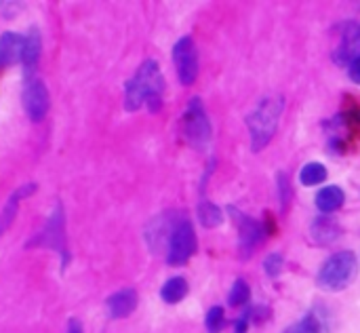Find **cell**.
Wrapping results in <instances>:
<instances>
[{"label": "cell", "instance_id": "6da1fadb", "mask_svg": "<svg viewBox=\"0 0 360 333\" xmlns=\"http://www.w3.org/2000/svg\"><path fill=\"white\" fill-rule=\"evenodd\" d=\"M162 93H165L162 72L154 59H148L139 65L137 74L124 87V108L129 112H135L146 103L150 112H156L162 106Z\"/></svg>", "mask_w": 360, "mask_h": 333}, {"label": "cell", "instance_id": "7a4b0ae2", "mask_svg": "<svg viewBox=\"0 0 360 333\" xmlns=\"http://www.w3.org/2000/svg\"><path fill=\"white\" fill-rule=\"evenodd\" d=\"M281 114H283V99L281 97H266L247 116V127L251 133L253 152L264 150L272 142V137L276 135V129H278Z\"/></svg>", "mask_w": 360, "mask_h": 333}, {"label": "cell", "instance_id": "3957f363", "mask_svg": "<svg viewBox=\"0 0 360 333\" xmlns=\"http://www.w3.org/2000/svg\"><path fill=\"white\" fill-rule=\"evenodd\" d=\"M359 275V258L352 251L333 253L319 272V287L325 291H344Z\"/></svg>", "mask_w": 360, "mask_h": 333}, {"label": "cell", "instance_id": "277c9868", "mask_svg": "<svg viewBox=\"0 0 360 333\" xmlns=\"http://www.w3.org/2000/svg\"><path fill=\"white\" fill-rule=\"evenodd\" d=\"M181 129L186 139L194 146V148H205L211 139V122L207 116V110L202 106V101L198 97H194L181 118Z\"/></svg>", "mask_w": 360, "mask_h": 333}, {"label": "cell", "instance_id": "5b68a950", "mask_svg": "<svg viewBox=\"0 0 360 333\" xmlns=\"http://www.w3.org/2000/svg\"><path fill=\"white\" fill-rule=\"evenodd\" d=\"M196 232L192 222L181 220L179 224H175L171 239H169V251H167V262L171 266H184L196 251Z\"/></svg>", "mask_w": 360, "mask_h": 333}, {"label": "cell", "instance_id": "8992f818", "mask_svg": "<svg viewBox=\"0 0 360 333\" xmlns=\"http://www.w3.org/2000/svg\"><path fill=\"white\" fill-rule=\"evenodd\" d=\"M173 61L181 84L190 87L198 78V51L190 36H184L173 46Z\"/></svg>", "mask_w": 360, "mask_h": 333}, {"label": "cell", "instance_id": "52a82bcc", "mask_svg": "<svg viewBox=\"0 0 360 333\" xmlns=\"http://www.w3.org/2000/svg\"><path fill=\"white\" fill-rule=\"evenodd\" d=\"M333 59L338 65H352L360 59V21H346L335 42Z\"/></svg>", "mask_w": 360, "mask_h": 333}, {"label": "cell", "instance_id": "ba28073f", "mask_svg": "<svg viewBox=\"0 0 360 333\" xmlns=\"http://www.w3.org/2000/svg\"><path fill=\"white\" fill-rule=\"evenodd\" d=\"M23 106H25L30 120L40 122L44 118V114L49 110V91L42 80H38V78L27 80V84L23 89Z\"/></svg>", "mask_w": 360, "mask_h": 333}, {"label": "cell", "instance_id": "9c48e42d", "mask_svg": "<svg viewBox=\"0 0 360 333\" xmlns=\"http://www.w3.org/2000/svg\"><path fill=\"white\" fill-rule=\"evenodd\" d=\"M236 224H238V237H240V251H245V256H249L262 239V226H259V222H255L243 213L236 215Z\"/></svg>", "mask_w": 360, "mask_h": 333}, {"label": "cell", "instance_id": "30bf717a", "mask_svg": "<svg viewBox=\"0 0 360 333\" xmlns=\"http://www.w3.org/2000/svg\"><path fill=\"white\" fill-rule=\"evenodd\" d=\"M137 308V291L135 289H122L108 300V313L112 319H124Z\"/></svg>", "mask_w": 360, "mask_h": 333}, {"label": "cell", "instance_id": "8fae6325", "mask_svg": "<svg viewBox=\"0 0 360 333\" xmlns=\"http://www.w3.org/2000/svg\"><path fill=\"white\" fill-rule=\"evenodd\" d=\"M23 44L25 38L15 34V32H6L0 36V68H6L15 61L21 59L23 55Z\"/></svg>", "mask_w": 360, "mask_h": 333}, {"label": "cell", "instance_id": "7c38bea8", "mask_svg": "<svg viewBox=\"0 0 360 333\" xmlns=\"http://www.w3.org/2000/svg\"><path fill=\"white\" fill-rule=\"evenodd\" d=\"M340 224L331 218V215H321L312 222L310 234L319 245H329L340 237Z\"/></svg>", "mask_w": 360, "mask_h": 333}, {"label": "cell", "instance_id": "4fadbf2b", "mask_svg": "<svg viewBox=\"0 0 360 333\" xmlns=\"http://www.w3.org/2000/svg\"><path fill=\"white\" fill-rule=\"evenodd\" d=\"M346 201V194L340 186H325L319 194H316V207L321 213L325 215H331L335 213L338 209H342Z\"/></svg>", "mask_w": 360, "mask_h": 333}, {"label": "cell", "instance_id": "5bb4252c", "mask_svg": "<svg viewBox=\"0 0 360 333\" xmlns=\"http://www.w3.org/2000/svg\"><path fill=\"white\" fill-rule=\"evenodd\" d=\"M190 287H188V281L184 277H175V279H169L162 289H160V298L167 302V304H179L186 296H188Z\"/></svg>", "mask_w": 360, "mask_h": 333}, {"label": "cell", "instance_id": "9a60e30c", "mask_svg": "<svg viewBox=\"0 0 360 333\" xmlns=\"http://www.w3.org/2000/svg\"><path fill=\"white\" fill-rule=\"evenodd\" d=\"M40 49H42V42H40V34L36 27L30 30L27 38H25V44H23V55H21V61L25 65H34L40 57Z\"/></svg>", "mask_w": 360, "mask_h": 333}, {"label": "cell", "instance_id": "2e32d148", "mask_svg": "<svg viewBox=\"0 0 360 333\" xmlns=\"http://www.w3.org/2000/svg\"><path fill=\"white\" fill-rule=\"evenodd\" d=\"M327 180V167L321 163H308L304 165V169L300 171V182L304 186H319Z\"/></svg>", "mask_w": 360, "mask_h": 333}, {"label": "cell", "instance_id": "e0dca14e", "mask_svg": "<svg viewBox=\"0 0 360 333\" xmlns=\"http://www.w3.org/2000/svg\"><path fill=\"white\" fill-rule=\"evenodd\" d=\"M198 218H200V222H202L205 228H217L224 222V211L217 205L205 201L198 207Z\"/></svg>", "mask_w": 360, "mask_h": 333}, {"label": "cell", "instance_id": "ac0fdd59", "mask_svg": "<svg viewBox=\"0 0 360 333\" xmlns=\"http://www.w3.org/2000/svg\"><path fill=\"white\" fill-rule=\"evenodd\" d=\"M251 300V289H249V285H247V281H243V279H238L234 285H232V289H230V296H228V304L230 306H245L247 302Z\"/></svg>", "mask_w": 360, "mask_h": 333}, {"label": "cell", "instance_id": "d6986e66", "mask_svg": "<svg viewBox=\"0 0 360 333\" xmlns=\"http://www.w3.org/2000/svg\"><path fill=\"white\" fill-rule=\"evenodd\" d=\"M285 333H323V325L316 315H306L300 323H295Z\"/></svg>", "mask_w": 360, "mask_h": 333}, {"label": "cell", "instance_id": "ffe728a7", "mask_svg": "<svg viewBox=\"0 0 360 333\" xmlns=\"http://www.w3.org/2000/svg\"><path fill=\"white\" fill-rule=\"evenodd\" d=\"M205 325H207V332L209 333H219L226 325V315H224V308L221 306H213L209 313H207V319H205Z\"/></svg>", "mask_w": 360, "mask_h": 333}, {"label": "cell", "instance_id": "44dd1931", "mask_svg": "<svg viewBox=\"0 0 360 333\" xmlns=\"http://www.w3.org/2000/svg\"><path fill=\"white\" fill-rule=\"evenodd\" d=\"M283 256L281 253H272V256H268L266 258V262H264V270L268 272V277H272V279H276L281 272H283Z\"/></svg>", "mask_w": 360, "mask_h": 333}, {"label": "cell", "instance_id": "7402d4cb", "mask_svg": "<svg viewBox=\"0 0 360 333\" xmlns=\"http://www.w3.org/2000/svg\"><path fill=\"white\" fill-rule=\"evenodd\" d=\"M276 184H278V188H281V201H283V205L287 207V201L291 199V192H289V188H287V177H285V173H278L276 175Z\"/></svg>", "mask_w": 360, "mask_h": 333}, {"label": "cell", "instance_id": "603a6c76", "mask_svg": "<svg viewBox=\"0 0 360 333\" xmlns=\"http://www.w3.org/2000/svg\"><path fill=\"white\" fill-rule=\"evenodd\" d=\"M249 317H251V313H245L240 319H238V323H236V329L234 333H247L249 332Z\"/></svg>", "mask_w": 360, "mask_h": 333}, {"label": "cell", "instance_id": "cb8c5ba5", "mask_svg": "<svg viewBox=\"0 0 360 333\" xmlns=\"http://www.w3.org/2000/svg\"><path fill=\"white\" fill-rule=\"evenodd\" d=\"M348 74H350V78H352L354 82H359L360 84V59H356V61L348 68Z\"/></svg>", "mask_w": 360, "mask_h": 333}, {"label": "cell", "instance_id": "d4e9b609", "mask_svg": "<svg viewBox=\"0 0 360 333\" xmlns=\"http://www.w3.org/2000/svg\"><path fill=\"white\" fill-rule=\"evenodd\" d=\"M68 333H82V325L76 319H72L70 325H68Z\"/></svg>", "mask_w": 360, "mask_h": 333}]
</instances>
